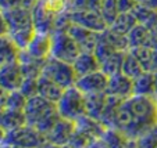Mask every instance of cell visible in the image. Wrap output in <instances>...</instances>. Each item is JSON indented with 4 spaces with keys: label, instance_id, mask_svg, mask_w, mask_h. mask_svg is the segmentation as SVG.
Masks as SVG:
<instances>
[{
    "label": "cell",
    "instance_id": "obj_1",
    "mask_svg": "<svg viewBox=\"0 0 157 148\" xmlns=\"http://www.w3.org/2000/svg\"><path fill=\"white\" fill-rule=\"evenodd\" d=\"M154 126H157V97L138 94L120 104L113 125L128 140H136Z\"/></svg>",
    "mask_w": 157,
    "mask_h": 148
},
{
    "label": "cell",
    "instance_id": "obj_2",
    "mask_svg": "<svg viewBox=\"0 0 157 148\" xmlns=\"http://www.w3.org/2000/svg\"><path fill=\"white\" fill-rule=\"evenodd\" d=\"M2 33H7L20 49H27L36 33L32 11L25 7L2 10Z\"/></svg>",
    "mask_w": 157,
    "mask_h": 148
},
{
    "label": "cell",
    "instance_id": "obj_3",
    "mask_svg": "<svg viewBox=\"0 0 157 148\" xmlns=\"http://www.w3.org/2000/svg\"><path fill=\"white\" fill-rule=\"evenodd\" d=\"M27 125L35 128L40 133L46 134L61 116L57 110V104L36 94L28 98L24 108Z\"/></svg>",
    "mask_w": 157,
    "mask_h": 148
},
{
    "label": "cell",
    "instance_id": "obj_4",
    "mask_svg": "<svg viewBox=\"0 0 157 148\" xmlns=\"http://www.w3.org/2000/svg\"><path fill=\"white\" fill-rule=\"evenodd\" d=\"M3 147H49L46 136L29 125L2 133Z\"/></svg>",
    "mask_w": 157,
    "mask_h": 148
},
{
    "label": "cell",
    "instance_id": "obj_5",
    "mask_svg": "<svg viewBox=\"0 0 157 148\" xmlns=\"http://www.w3.org/2000/svg\"><path fill=\"white\" fill-rule=\"evenodd\" d=\"M56 104L60 116L64 119L75 121L85 114V94L77 86L67 87Z\"/></svg>",
    "mask_w": 157,
    "mask_h": 148
},
{
    "label": "cell",
    "instance_id": "obj_6",
    "mask_svg": "<svg viewBox=\"0 0 157 148\" xmlns=\"http://www.w3.org/2000/svg\"><path fill=\"white\" fill-rule=\"evenodd\" d=\"M42 75L52 79L53 82H56L57 85H60L64 89L75 86L77 79H78L72 64L60 61V60L54 58L52 56L44 62L43 69H42Z\"/></svg>",
    "mask_w": 157,
    "mask_h": 148
},
{
    "label": "cell",
    "instance_id": "obj_7",
    "mask_svg": "<svg viewBox=\"0 0 157 148\" xmlns=\"http://www.w3.org/2000/svg\"><path fill=\"white\" fill-rule=\"evenodd\" d=\"M81 54V49L77 42L70 36L68 32H52V49L50 56L60 61L72 64Z\"/></svg>",
    "mask_w": 157,
    "mask_h": 148
},
{
    "label": "cell",
    "instance_id": "obj_8",
    "mask_svg": "<svg viewBox=\"0 0 157 148\" xmlns=\"http://www.w3.org/2000/svg\"><path fill=\"white\" fill-rule=\"evenodd\" d=\"M75 130V121L60 118L53 128L44 134L49 147H67Z\"/></svg>",
    "mask_w": 157,
    "mask_h": 148
},
{
    "label": "cell",
    "instance_id": "obj_9",
    "mask_svg": "<svg viewBox=\"0 0 157 148\" xmlns=\"http://www.w3.org/2000/svg\"><path fill=\"white\" fill-rule=\"evenodd\" d=\"M71 21L78 25L88 28V29L95 31V32H103L109 27L103 14L100 11H98V10H77V11H71Z\"/></svg>",
    "mask_w": 157,
    "mask_h": 148
},
{
    "label": "cell",
    "instance_id": "obj_10",
    "mask_svg": "<svg viewBox=\"0 0 157 148\" xmlns=\"http://www.w3.org/2000/svg\"><path fill=\"white\" fill-rule=\"evenodd\" d=\"M106 93L109 96L121 98V100H127L133 96V79L127 76L124 72L110 75Z\"/></svg>",
    "mask_w": 157,
    "mask_h": 148
},
{
    "label": "cell",
    "instance_id": "obj_11",
    "mask_svg": "<svg viewBox=\"0 0 157 148\" xmlns=\"http://www.w3.org/2000/svg\"><path fill=\"white\" fill-rule=\"evenodd\" d=\"M67 32L77 42V45L79 46L81 51H89V53H93V51H95V47H96V45H98L100 32H95V31L88 29V28L82 27V25L75 24V22H72V24L70 25Z\"/></svg>",
    "mask_w": 157,
    "mask_h": 148
},
{
    "label": "cell",
    "instance_id": "obj_12",
    "mask_svg": "<svg viewBox=\"0 0 157 148\" xmlns=\"http://www.w3.org/2000/svg\"><path fill=\"white\" fill-rule=\"evenodd\" d=\"M107 83H109V75L104 74L101 69L88 74L82 78H78L75 86L83 93H98V92H106Z\"/></svg>",
    "mask_w": 157,
    "mask_h": 148
},
{
    "label": "cell",
    "instance_id": "obj_13",
    "mask_svg": "<svg viewBox=\"0 0 157 148\" xmlns=\"http://www.w3.org/2000/svg\"><path fill=\"white\" fill-rule=\"evenodd\" d=\"M22 80H24V76H22L18 61L2 64V68H0V86H2V90H9L10 92V90L20 89Z\"/></svg>",
    "mask_w": 157,
    "mask_h": 148
},
{
    "label": "cell",
    "instance_id": "obj_14",
    "mask_svg": "<svg viewBox=\"0 0 157 148\" xmlns=\"http://www.w3.org/2000/svg\"><path fill=\"white\" fill-rule=\"evenodd\" d=\"M32 21L33 28L39 33H52L54 28V20L56 15H53L48 9L43 6L42 0H38V3L32 7Z\"/></svg>",
    "mask_w": 157,
    "mask_h": 148
},
{
    "label": "cell",
    "instance_id": "obj_15",
    "mask_svg": "<svg viewBox=\"0 0 157 148\" xmlns=\"http://www.w3.org/2000/svg\"><path fill=\"white\" fill-rule=\"evenodd\" d=\"M52 49V33L36 32L25 50L39 60H48L50 57Z\"/></svg>",
    "mask_w": 157,
    "mask_h": 148
},
{
    "label": "cell",
    "instance_id": "obj_16",
    "mask_svg": "<svg viewBox=\"0 0 157 148\" xmlns=\"http://www.w3.org/2000/svg\"><path fill=\"white\" fill-rule=\"evenodd\" d=\"M72 67H74V71L77 74V78H82L85 75L100 69V62L96 58L95 53L81 51V54L72 62Z\"/></svg>",
    "mask_w": 157,
    "mask_h": 148
},
{
    "label": "cell",
    "instance_id": "obj_17",
    "mask_svg": "<svg viewBox=\"0 0 157 148\" xmlns=\"http://www.w3.org/2000/svg\"><path fill=\"white\" fill-rule=\"evenodd\" d=\"M75 129L82 132V133H85L86 136L92 137L96 141V140L103 134V132L106 130V126H104L99 119H95V118H92V116L83 114V115H81L78 119H75Z\"/></svg>",
    "mask_w": 157,
    "mask_h": 148
},
{
    "label": "cell",
    "instance_id": "obj_18",
    "mask_svg": "<svg viewBox=\"0 0 157 148\" xmlns=\"http://www.w3.org/2000/svg\"><path fill=\"white\" fill-rule=\"evenodd\" d=\"M107 93L98 92V93H88L85 94V114L100 121L103 110L107 103Z\"/></svg>",
    "mask_w": 157,
    "mask_h": 148
},
{
    "label": "cell",
    "instance_id": "obj_19",
    "mask_svg": "<svg viewBox=\"0 0 157 148\" xmlns=\"http://www.w3.org/2000/svg\"><path fill=\"white\" fill-rule=\"evenodd\" d=\"M128 139L122 132H120L116 128H106L100 137L92 144V147H111V148H120L127 147Z\"/></svg>",
    "mask_w": 157,
    "mask_h": 148
},
{
    "label": "cell",
    "instance_id": "obj_20",
    "mask_svg": "<svg viewBox=\"0 0 157 148\" xmlns=\"http://www.w3.org/2000/svg\"><path fill=\"white\" fill-rule=\"evenodd\" d=\"M24 125H27L24 111L2 108V114H0V128H2V133H3V132L13 130V129H17V128H20V126H24Z\"/></svg>",
    "mask_w": 157,
    "mask_h": 148
},
{
    "label": "cell",
    "instance_id": "obj_21",
    "mask_svg": "<svg viewBox=\"0 0 157 148\" xmlns=\"http://www.w3.org/2000/svg\"><path fill=\"white\" fill-rule=\"evenodd\" d=\"M64 90V87H61L60 85H57L56 82H53L52 79L43 76V75H40L38 78V94L46 98V100L57 103L60 100V97L63 96Z\"/></svg>",
    "mask_w": 157,
    "mask_h": 148
},
{
    "label": "cell",
    "instance_id": "obj_22",
    "mask_svg": "<svg viewBox=\"0 0 157 148\" xmlns=\"http://www.w3.org/2000/svg\"><path fill=\"white\" fill-rule=\"evenodd\" d=\"M21 49L15 45V42L7 33H2L0 38V64L18 61Z\"/></svg>",
    "mask_w": 157,
    "mask_h": 148
},
{
    "label": "cell",
    "instance_id": "obj_23",
    "mask_svg": "<svg viewBox=\"0 0 157 148\" xmlns=\"http://www.w3.org/2000/svg\"><path fill=\"white\" fill-rule=\"evenodd\" d=\"M133 94L154 96V72L143 71L138 78L133 79Z\"/></svg>",
    "mask_w": 157,
    "mask_h": 148
},
{
    "label": "cell",
    "instance_id": "obj_24",
    "mask_svg": "<svg viewBox=\"0 0 157 148\" xmlns=\"http://www.w3.org/2000/svg\"><path fill=\"white\" fill-rule=\"evenodd\" d=\"M28 98L25 97L20 89L17 90H2V108H10V110H18L24 111L25 105H27Z\"/></svg>",
    "mask_w": 157,
    "mask_h": 148
},
{
    "label": "cell",
    "instance_id": "obj_25",
    "mask_svg": "<svg viewBox=\"0 0 157 148\" xmlns=\"http://www.w3.org/2000/svg\"><path fill=\"white\" fill-rule=\"evenodd\" d=\"M136 24H138V20L133 15L132 11H120L118 15L116 17V20L113 21V24L110 25V28L114 29L116 32L127 35Z\"/></svg>",
    "mask_w": 157,
    "mask_h": 148
},
{
    "label": "cell",
    "instance_id": "obj_26",
    "mask_svg": "<svg viewBox=\"0 0 157 148\" xmlns=\"http://www.w3.org/2000/svg\"><path fill=\"white\" fill-rule=\"evenodd\" d=\"M128 42H129V49L132 47H139V46H145L147 43L149 38H150V32L146 28V25L138 22L129 32L127 33Z\"/></svg>",
    "mask_w": 157,
    "mask_h": 148
},
{
    "label": "cell",
    "instance_id": "obj_27",
    "mask_svg": "<svg viewBox=\"0 0 157 148\" xmlns=\"http://www.w3.org/2000/svg\"><path fill=\"white\" fill-rule=\"evenodd\" d=\"M125 53H127V51L116 50L113 54H111V56H109L100 64V69L104 72V74L109 75V76H110V75L117 74V72H121Z\"/></svg>",
    "mask_w": 157,
    "mask_h": 148
},
{
    "label": "cell",
    "instance_id": "obj_28",
    "mask_svg": "<svg viewBox=\"0 0 157 148\" xmlns=\"http://www.w3.org/2000/svg\"><path fill=\"white\" fill-rule=\"evenodd\" d=\"M100 33L116 50H121V51L129 50V42H128L127 35H122V33H120V32H116V31L111 29L110 27H107L106 29Z\"/></svg>",
    "mask_w": 157,
    "mask_h": 148
},
{
    "label": "cell",
    "instance_id": "obj_29",
    "mask_svg": "<svg viewBox=\"0 0 157 148\" xmlns=\"http://www.w3.org/2000/svg\"><path fill=\"white\" fill-rule=\"evenodd\" d=\"M143 71H145V69H143V67L140 65V62L138 61V58L128 50L127 53H125V57H124L121 72H124V74L127 75V76H129L131 79H135V78L139 76Z\"/></svg>",
    "mask_w": 157,
    "mask_h": 148
},
{
    "label": "cell",
    "instance_id": "obj_30",
    "mask_svg": "<svg viewBox=\"0 0 157 148\" xmlns=\"http://www.w3.org/2000/svg\"><path fill=\"white\" fill-rule=\"evenodd\" d=\"M129 51L133 54V56L138 58V61L140 62V65L143 67L145 71L151 72V54H153V50L147 46H139V47H132L129 49Z\"/></svg>",
    "mask_w": 157,
    "mask_h": 148
},
{
    "label": "cell",
    "instance_id": "obj_31",
    "mask_svg": "<svg viewBox=\"0 0 157 148\" xmlns=\"http://www.w3.org/2000/svg\"><path fill=\"white\" fill-rule=\"evenodd\" d=\"M100 13L103 14L104 20L107 21V24H109V27H110L120 13L118 0H101Z\"/></svg>",
    "mask_w": 157,
    "mask_h": 148
},
{
    "label": "cell",
    "instance_id": "obj_32",
    "mask_svg": "<svg viewBox=\"0 0 157 148\" xmlns=\"http://www.w3.org/2000/svg\"><path fill=\"white\" fill-rule=\"evenodd\" d=\"M114 51H116V49L110 45L109 42H107L106 39L101 36V33H100V35H99L98 45H96L95 51H93V53H95V56H96V58L99 60V62L101 64V62H103L109 56H111ZM120 51H121V50H120Z\"/></svg>",
    "mask_w": 157,
    "mask_h": 148
},
{
    "label": "cell",
    "instance_id": "obj_33",
    "mask_svg": "<svg viewBox=\"0 0 157 148\" xmlns=\"http://www.w3.org/2000/svg\"><path fill=\"white\" fill-rule=\"evenodd\" d=\"M131 11H132L133 15L136 17L138 22H140V24H145V22H147V20L154 14V13L157 11V10L151 9V7L149 6L147 3H136L135 6H133V9L131 10Z\"/></svg>",
    "mask_w": 157,
    "mask_h": 148
},
{
    "label": "cell",
    "instance_id": "obj_34",
    "mask_svg": "<svg viewBox=\"0 0 157 148\" xmlns=\"http://www.w3.org/2000/svg\"><path fill=\"white\" fill-rule=\"evenodd\" d=\"M95 143V140L92 137L86 136L85 133L77 130L75 129L74 133H72L71 139L68 141V145L67 147H74V148H79V147H92V144Z\"/></svg>",
    "mask_w": 157,
    "mask_h": 148
},
{
    "label": "cell",
    "instance_id": "obj_35",
    "mask_svg": "<svg viewBox=\"0 0 157 148\" xmlns=\"http://www.w3.org/2000/svg\"><path fill=\"white\" fill-rule=\"evenodd\" d=\"M43 6L53 15H60L61 13L70 10V0H42Z\"/></svg>",
    "mask_w": 157,
    "mask_h": 148
},
{
    "label": "cell",
    "instance_id": "obj_36",
    "mask_svg": "<svg viewBox=\"0 0 157 148\" xmlns=\"http://www.w3.org/2000/svg\"><path fill=\"white\" fill-rule=\"evenodd\" d=\"M101 0H70V10H98L100 11Z\"/></svg>",
    "mask_w": 157,
    "mask_h": 148
},
{
    "label": "cell",
    "instance_id": "obj_37",
    "mask_svg": "<svg viewBox=\"0 0 157 148\" xmlns=\"http://www.w3.org/2000/svg\"><path fill=\"white\" fill-rule=\"evenodd\" d=\"M136 147H157V126L151 128L146 133L136 139Z\"/></svg>",
    "mask_w": 157,
    "mask_h": 148
},
{
    "label": "cell",
    "instance_id": "obj_38",
    "mask_svg": "<svg viewBox=\"0 0 157 148\" xmlns=\"http://www.w3.org/2000/svg\"><path fill=\"white\" fill-rule=\"evenodd\" d=\"M20 92L27 98H31L38 94V79L36 78H24L20 86Z\"/></svg>",
    "mask_w": 157,
    "mask_h": 148
},
{
    "label": "cell",
    "instance_id": "obj_39",
    "mask_svg": "<svg viewBox=\"0 0 157 148\" xmlns=\"http://www.w3.org/2000/svg\"><path fill=\"white\" fill-rule=\"evenodd\" d=\"M143 25H146V28L149 29L150 35H157V11L151 15L147 20V22H145Z\"/></svg>",
    "mask_w": 157,
    "mask_h": 148
},
{
    "label": "cell",
    "instance_id": "obj_40",
    "mask_svg": "<svg viewBox=\"0 0 157 148\" xmlns=\"http://www.w3.org/2000/svg\"><path fill=\"white\" fill-rule=\"evenodd\" d=\"M0 7H2V10L22 7V0H0Z\"/></svg>",
    "mask_w": 157,
    "mask_h": 148
},
{
    "label": "cell",
    "instance_id": "obj_41",
    "mask_svg": "<svg viewBox=\"0 0 157 148\" xmlns=\"http://www.w3.org/2000/svg\"><path fill=\"white\" fill-rule=\"evenodd\" d=\"M145 46H147V47L153 49V50H157V35H150V38H149L147 43H146Z\"/></svg>",
    "mask_w": 157,
    "mask_h": 148
},
{
    "label": "cell",
    "instance_id": "obj_42",
    "mask_svg": "<svg viewBox=\"0 0 157 148\" xmlns=\"http://www.w3.org/2000/svg\"><path fill=\"white\" fill-rule=\"evenodd\" d=\"M146 3L149 4V6L151 7V9H154V10H157V0H147Z\"/></svg>",
    "mask_w": 157,
    "mask_h": 148
},
{
    "label": "cell",
    "instance_id": "obj_43",
    "mask_svg": "<svg viewBox=\"0 0 157 148\" xmlns=\"http://www.w3.org/2000/svg\"><path fill=\"white\" fill-rule=\"evenodd\" d=\"M154 90H156V94L154 96H157V71L154 72Z\"/></svg>",
    "mask_w": 157,
    "mask_h": 148
},
{
    "label": "cell",
    "instance_id": "obj_44",
    "mask_svg": "<svg viewBox=\"0 0 157 148\" xmlns=\"http://www.w3.org/2000/svg\"><path fill=\"white\" fill-rule=\"evenodd\" d=\"M135 2H136V3H146L147 0H135Z\"/></svg>",
    "mask_w": 157,
    "mask_h": 148
},
{
    "label": "cell",
    "instance_id": "obj_45",
    "mask_svg": "<svg viewBox=\"0 0 157 148\" xmlns=\"http://www.w3.org/2000/svg\"><path fill=\"white\" fill-rule=\"evenodd\" d=\"M156 97H157V96H156Z\"/></svg>",
    "mask_w": 157,
    "mask_h": 148
}]
</instances>
